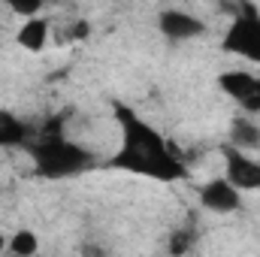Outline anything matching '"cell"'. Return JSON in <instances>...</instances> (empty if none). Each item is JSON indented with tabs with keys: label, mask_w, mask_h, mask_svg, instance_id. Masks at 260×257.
Here are the masks:
<instances>
[{
	"label": "cell",
	"mask_w": 260,
	"mask_h": 257,
	"mask_svg": "<svg viewBox=\"0 0 260 257\" xmlns=\"http://www.w3.org/2000/svg\"><path fill=\"white\" fill-rule=\"evenodd\" d=\"M115 118L121 127V145L109 160L115 170H127V173L145 176V179H157V182L188 179V167L170 148V142L160 136V130L142 121L124 103H115Z\"/></svg>",
	"instance_id": "1"
},
{
	"label": "cell",
	"mask_w": 260,
	"mask_h": 257,
	"mask_svg": "<svg viewBox=\"0 0 260 257\" xmlns=\"http://www.w3.org/2000/svg\"><path fill=\"white\" fill-rule=\"evenodd\" d=\"M30 154H34V167L40 176L46 179H67V176H79L85 170L94 167V154L76 142H70L61 124L52 121L49 127L40 133V139L30 145Z\"/></svg>",
	"instance_id": "2"
},
{
	"label": "cell",
	"mask_w": 260,
	"mask_h": 257,
	"mask_svg": "<svg viewBox=\"0 0 260 257\" xmlns=\"http://www.w3.org/2000/svg\"><path fill=\"white\" fill-rule=\"evenodd\" d=\"M221 49L236 55V58H245V61H257L260 64V12L257 6H251L248 0H239V12L233 15L224 40H221Z\"/></svg>",
	"instance_id": "3"
},
{
	"label": "cell",
	"mask_w": 260,
	"mask_h": 257,
	"mask_svg": "<svg viewBox=\"0 0 260 257\" xmlns=\"http://www.w3.org/2000/svg\"><path fill=\"white\" fill-rule=\"evenodd\" d=\"M224 160H227V179L239 191H260V160H251L236 145H224Z\"/></svg>",
	"instance_id": "4"
},
{
	"label": "cell",
	"mask_w": 260,
	"mask_h": 257,
	"mask_svg": "<svg viewBox=\"0 0 260 257\" xmlns=\"http://www.w3.org/2000/svg\"><path fill=\"white\" fill-rule=\"evenodd\" d=\"M200 203L203 209L209 212H218V215H230V212H239L242 206V194L239 188L230 182V179H212L200 188Z\"/></svg>",
	"instance_id": "5"
},
{
	"label": "cell",
	"mask_w": 260,
	"mask_h": 257,
	"mask_svg": "<svg viewBox=\"0 0 260 257\" xmlns=\"http://www.w3.org/2000/svg\"><path fill=\"white\" fill-rule=\"evenodd\" d=\"M157 30L167 37V40H176V43H185V40H194L200 34H206V24L191 15V12H182V9H164L157 15Z\"/></svg>",
	"instance_id": "6"
},
{
	"label": "cell",
	"mask_w": 260,
	"mask_h": 257,
	"mask_svg": "<svg viewBox=\"0 0 260 257\" xmlns=\"http://www.w3.org/2000/svg\"><path fill=\"white\" fill-rule=\"evenodd\" d=\"M15 43H18L24 52H43L46 43H49V21L40 18V15H30V18L18 27Z\"/></svg>",
	"instance_id": "7"
},
{
	"label": "cell",
	"mask_w": 260,
	"mask_h": 257,
	"mask_svg": "<svg viewBox=\"0 0 260 257\" xmlns=\"http://www.w3.org/2000/svg\"><path fill=\"white\" fill-rule=\"evenodd\" d=\"M254 73H248V70H227V73H221L218 76V88L227 94V97H233L236 103H242L245 97H248V91L254 88Z\"/></svg>",
	"instance_id": "8"
},
{
	"label": "cell",
	"mask_w": 260,
	"mask_h": 257,
	"mask_svg": "<svg viewBox=\"0 0 260 257\" xmlns=\"http://www.w3.org/2000/svg\"><path fill=\"white\" fill-rule=\"evenodd\" d=\"M230 145L242 151H257L260 148V127L251 118H233L230 124Z\"/></svg>",
	"instance_id": "9"
},
{
	"label": "cell",
	"mask_w": 260,
	"mask_h": 257,
	"mask_svg": "<svg viewBox=\"0 0 260 257\" xmlns=\"http://www.w3.org/2000/svg\"><path fill=\"white\" fill-rule=\"evenodd\" d=\"M24 139H27V127L15 115L0 109V145H21Z\"/></svg>",
	"instance_id": "10"
},
{
	"label": "cell",
	"mask_w": 260,
	"mask_h": 257,
	"mask_svg": "<svg viewBox=\"0 0 260 257\" xmlns=\"http://www.w3.org/2000/svg\"><path fill=\"white\" fill-rule=\"evenodd\" d=\"M6 248L18 257H30V254L40 251V239H37V233H30V230H18V233H12V239L6 242Z\"/></svg>",
	"instance_id": "11"
},
{
	"label": "cell",
	"mask_w": 260,
	"mask_h": 257,
	"mask_svg": "<svg viewBox=\"0 0 260 257\" xmlns=\"http://www.w3.org/2000/svg\"><path fill=\"white\" fill-rule=\"evenodd\" d=\"M191 245H194V233L191 230H176L173 239H170V251L173 254H185Z\"/></svg>",
	"instance_id": "12"
},
{
	"label": "cell",
	"mask_w": 260,
	"mask_h": 257,
	"mask_svg": "<svg viewBox=\"0 0 260 257\" xmlns=\"http://www.w3.org/2000/svg\"><path fill=\"white\" fill-rule=\"evenodd\" d=\"M239 106H242L245 112H260V76L254 79V88L248 91V97H245Z\"/></svg>",
	"instance_id": "13"
},
{
	"label": "cell",
	"mask_w": 260,
	"mask_h": 257,
	"mask_svg": "<svg viewBox=\"0 0 260 257\" xmlns=\"http://www.w3.org/2000/svg\"><path fill=\"white\" fill-rule=\"evenodd\" d=\"M88 34H91V24L88 21H76L73 24V40H85Z\"/></svg>",
	"instance_id": "14"
},
{
	"label": "cell",
	"mask_w": 260,
	"mask_h": 257,
	"mask_svg": "<svg viewBox=\"0 0 260 257\" xmlns=\"http://www.w3.org/2000/svg\"><path fill=\"white\" fill-rule=\"evenodd\" d=\"M6 251V239H3V233H0V254Z\"/></svg>",
	"instance_id": "15"
}]
</instances>
